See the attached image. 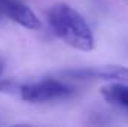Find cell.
<instances>
[{
	"mask_svg": "<svg viewBox=\"0 0 128 127\" xmlns=\"http://www.w3.org/2000/svg\"><path fill=\"white\" fill-rule=\"evenodd\" d=\"M60 75L67 79L90 81L100 79L107 82H127L128 84V67L121 64H106L97 67H76L60 72Z\"/></svg>",
	"mask_w": 128,
	"mask_h": 127,
	"instance_id": "3957f363",
	"label": "cell"
},
{
	"mask_svg": "<svg viewBox=\"0 0 128 127\" xmlns=\"http://www.w3.org/2000/svg\"><path fill=\"white\" fill-rule=\"evenodd\" d=\"M127 2H128V0H127Z\"/></svg>",
	"mask_w": 128,
	"mask_h": 127,
	"instance_id": "52a82bcc",
	"label": "cell"
},
{
	"mask_svg": "<svg viewBox=\"0 0 128 127\" xmlns=\"http://www.w3.org/2000/svg\"><path fill=\"white\" fill-rule=\"evenodd\" d=\"M48 23L51 30L66 45L90 52L96 46V39L85 18L67 3H57L48 11Z\"/></svg>",
	"mask_w": 128,
	"mask_h": 127,
	"instance_id": "6da1fadb",
	"label": "cell"
},
{
	"mask_svg": "<svg viewBox=\"0 0 128 127\" xmlns=\"http://www.w3.org/2000/svg\"><path fill=\"white\" fill-rule=\"evenodd\" d=\"M100 93L110 105H118L128 109V84L127 82H110L100 88Z\"/></svg>",
	"mask_w": 128,
	"mask_h": 127,
	"instance_id": "5b68a950",
	"label": "cell"
},
{
	"mask_svg": "<svg viewBox=\"0 0 128 127\" xmlns=\"http://www.w3.org/2000/svg\"><path fill=\"white\" fill-rule=\"evenodd\" d=\"M3 69H4V63H3V60L0 58V76H2V73H3Z\"/></svg>",
	"mask_w": 128,
	"mask_h": 127,
	"instance_id": "8992f818",
	"label": "cell"
},
{
	"mask_svg": "<svg viewBox=\"0 0 128 127\" xmlns=\"http://www.w3.org/2000/svg\"><path fill=\"white\" fill-rule=\"evenodd\" d=\"M4 17L30 30H39L42 27L37 15L21 0H0V18Z\"/></svg>",
	"mask_w": 128,
	"mask_h": 127,
	"instance_id": "277c9868",
	"label": "cell"
},
{
	"mask_svg": "<svg viewBox=\"0 0 128 127\" xmlns=\"http://www.w3.org/2000/svg\"><path fill=\"white\" fill-rule=\"evenodd\" d=\"M18 93L22 100L28 103H45L66 99L73 93V88L58 79H42L18 87Z\"/></svg>",
	"mask_w": 128,
	"mask_h": 127,
	"instance_id": "7a4b0ae2",
	"label": "cell"
}]
</instances>
